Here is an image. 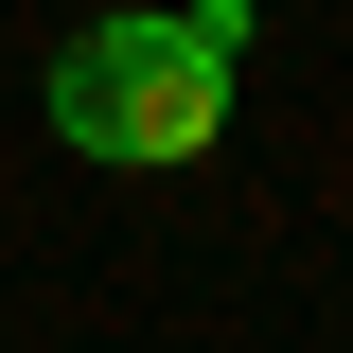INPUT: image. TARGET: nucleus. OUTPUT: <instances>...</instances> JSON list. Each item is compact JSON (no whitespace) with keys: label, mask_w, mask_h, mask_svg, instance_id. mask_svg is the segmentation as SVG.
Here are the masks:
<instances>
[{"label":"nucleus","mask_w":353,"mask_h":353,"mask_svg":"<svg viewBox=\"0 0 353 353\" xmlns=\"http://www.w3.org/2000/svg\"><path fill=\"white\" fill-rule=\"evenodd\" d=\"M230 53H248V0L106 18V36L53 53V141H88V159H194L230 124Z\"/></svg>","instance_id":"nucleus-1"}]
</instances>
